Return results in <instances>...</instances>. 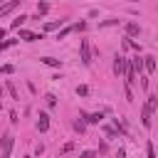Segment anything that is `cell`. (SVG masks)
Instances as JSON below:
<instances>
[{
  "mask_svg": "<svg viewBox=\"0 0 158 158\" xmlns=\"http://www.w3.org/2000/svg\"><path fill=\"white\" fill-rule=\"evenodd\" d=\"M126 62H128L126 57H116V59H114V74H116V77H121V74H123V69H126Z\"/></svg>",
  "mask_w": 158,
  "mask_h": 158,
  "instance_id": "5b68a950",
  "label": "cell"
},
{
  "mask_svg": "<svg viewBox=\"0 0 158 158\" xmlns=\"http://www.w3.org/2000/svg\"><path fill=\"white\" fill-rule=\"evenodd\" d=\"M143 69H146L148 74L156 69V57H153V54H146V57H143Z\"/></svg>",
  "mask_w": 158,
  "mask_h": 158,
  "instance_id": "9c48e42d",
  "label": "cell"
},
{
  "mask_svg": "<svg viewBox=\"0 0 158 158\" xmlns=\"http://www.w3.org/2000/svg\"><path fill=\"white\" fill-rule=\"evenodd\" d=\"M44 101H47V106H57V96H54V94H47Z\"/></svg>",
  "mask_w": 158,
  "mask_h": 158,
  "instance_id": "ac0fdd59",
  "label": "cell"
},
{
  "mask_svg": "<svg viewBox=\"0 0 158 158\" xmlns=\"http://www.w3.org/2000/svg\"><path fill=\"white\" fill-rule=\"evenodd\" d=\"M74 131L84 133V131H86V121H84V118H77V121H74Z\"/></svg>",
  "mask_w": 158,
  "mask_h": 158,
  "instance_id": "4fadbf2b",
  "label": "cell"
},
{
  "mask_svg": "<svg viewBox=\"0 0 158 158\" xmlns=\"http://www.w3.org/2000/svg\"><path fill=\"white\" fill-rule=\"evenodd\" d=\"M77 94H79V96H86V94H89V86H84V84L77 86Z\"/></svg>",
  "mask_w": 158,
  "mask_h": 158,
  "instance_id": "603a6c76",
  "label": "cell"
},
{
  "mask_svg": "<svg viewBox=\"0 0 158 158\" xmlns=\"http://www.w3.org/2000/svg\"><path fill=\"white\" fill-rule=\"evenodd\" d=\"M151 116H153V111H151L148 106H143V109H141V123H143L146 128H151Z\"/></svg>",
  "mask_w": 158,
  "mask_h": 158,
  "instance_id": "ba28073f",
  "label": "cell"
},
{
  "mask_svg": "<svg viewBox=\"0 0 158 158\" xmlns=\"http://www.w3.org/2000/svg\"><path fill=\"white\" fill-rule=\"evenodd\" d=\"M146 153H148V158H156V151H153V143L151 141L146 143Z\"/></svg>",
  "mask_w": 158,
  "mask_h": 158,
  "instance_id": "ffe728a7",
  "label": "cell"
},
{
  "mask_svg": "<svg viewBox=\"0 0 158 158\" xmlns=\"http://www.w3.org/2000/svg\"><path fill=\"white\" fill-rule=\"evenodd\" d=\"M146 106H148L151 111H156V109H158V99H156V96H148V101H146Z\"/></svg>",
  "mask_w": 158,
  "mask_h": 158,
  "instance_id": "9a60e30c",
  "label": "cell"
},
{
  "mask_svg": "<svg viewBox=\"0 0 158 158\" xmlns=\"http://www.w3.org/2000/svg\"><path fill=\"white\" fill-rule=\"evenodd\" d=\"M2 40H5V30H0V42H2Z\"/></svg>",
  "mask_w": 158,
  "mask_h": 158,
  "instance_id": "83f0119b",
  "label": "cell"
},
{
  "mask_svg": "<svg viewBox=\"0 0 158 158\" xmlns=\"http://www.w3.org/2000/svg\"><path fill=\"white\" fill-rule=\"evenodd\" d=\"M35 126H37V131H42V133H44V131L49 128V116H47V114H40V116H37V123H35Z\"/></svg>",
  "mask_w": 158,
  "mask_h": 158,
  "instance_id": "8992f818",
  "label": "cell"
},
{
  "mask_svg": "<svg viewBox=\"0 0 158 158\" xmlns=\"http://www.w3.org/2000/svg\"><path fill=\"white\" fill-rule=\"evenodd\" d=\"M79 158H96V151H81Z\"/></svg>",
  "mask_w": 158,
  "mask_h": 158,
  "instance_id": "44dd1931",
  "label": "cell"
},
{
  "mask_svg": "<svg viewBox=\"0 0 158 158\" xmlns=\"http://www.w3.org/2000/svg\"><path fill=\"white\" fill-rule=\"evenodd\" d=\"M72 30H74V27H64V30H62V32H59V35H57V40H64V37H67V35H69V32H72Z\"/></svg>",
  "mask_w": 158,
  "mask_h": 158,
  "instance_id": "7402d4cb",
  "label": "cell"
},
{
  "mask_svg": "<svg viewBox=\"0 0 158 158\" xmlns=\"http://www.w3.org/2000/svg\"><path fill=\"white\" fill-rule=\"evenodd\" d=\"M17 40H25V42H37V40H42V35H37V32H30V30H20Z\"/></svg>",
  "mask_w": 158,
  "mask_h": 158,
  "instance_id": "3957f363",
  "label": "cell"
},
{
  "mask_svg": "<svg viewBox=\"0 0 158 158\" xmlns=\"http://www.w3.org/2000/svg\"><path fill=\"white\" fill-rule=\"evenodd\" d=\"M0 99H2V96H0ZM0 106H2V104H0Z\"/></svg>",
  "mask_w": 158,
  "mask_h": 158,
  "instance_id": "f1b7e54d",
  "label": "cell"
},
{
  "mask_svg": "<svg viewBox=\"0 0 158 158\" xmlns=\"http://www.w3.org/2000/svg\"><path fill=\"white\" fill-rule=\"evenodd\" d=\"M22 22H27V15H20V17H15L10 27H12V30H20V25H22Z\"/></svg>",
  "mask_w": 158,
  "mask_h": 158,
  "instance_id": "7c38bea8",
  "label": "cell"
},
{
  "mask_svg": "<svg viewBox=\"0 0 158 158\" xmlns=\"http://www.w3.org/2000/svg\"><path fill=\"white\" fill-rule=\"evenodd\" d=\"M131 2H133V0H131Z\"/></svg>",
  "mask_w": 158,
  "mask_h": 158,
  "instance_id": "f546056e",
  "label": "cell"
},
{
  "mask_svg": "<svg viewBox=\"0 0 158 158\" xmlns=\"http://www.w3.org/2000/svg\"><path fill=\"white\" fill-rule=\"evenodd\" d=\"M123 156H126V151H123V148H118V151H116V158H123Z\"/></svg>",
  "mask_w": 158,
  "mask_h": 158,
  "instance_id": "4316f807",
  "label": "cell"
},
{
  "mask_svg": "<svg viewBox=\"0 0 158 158\" xmlns=\"http://www.w3.org/2000/svg\"><path fill=\"white\" fill-rule=\"evenodd\" d=\"M42 62H44L47 67H59V64H62V62H59V59H54V57H42Z\"/></svg>",
  "mask_w": 158,
  "mask_h": 158,
  "instance_id": "5bb4252c",
  "label": "cell"
},
{
  "mask_svg": "<svg viewBox=\"0 0 158 158\" xmlns=\"http://www.w3.org/2000/svg\"><path fill=\"white\" fill-rule=\"evenodd\" d=\"M126 35L128 37H138L141 35V25L138 22H126Z\"/></svg>",
  "mask_w": 158,
  "mask_h": 158,
  "instance_id": "52a82bcc",
  "label": "cell"
},
{
  "mask_svg": "<svg viewBox=\"0 0 158 158\" xmlns=\"http://www.w3.org/2000/svg\"><path fill=\"white\" fill-rule=\"evenodd\" d=\"M79 52H81V62L89 67V64L94 62V49H91V42H89V40H81V44H79Z\"/></svg>",
  "mask_w": 158,
  "mask_h": 158,
  "instance_id": "6da1fadb",
  "label": "cell"
},
{
  "mask_svg": "<svg viewBox=\"0 0 158 158\" xmlns=\"http://www.w3.org/2000/svg\"><path fill=\"white\" fill-rule=\"evenodd\" d=\"M111 25H118V20H116V17H111V20H104V22H99V27H111Z\"/></svg>",
  "mask_w": 158,
  "mask_h": 158,
  "instance_id": "e0dca14e",
  "label": "cell"
},
{
  "mask_svg": "<svg viewBox=\"0 0 158 158\" xmlns=\"http://www.w3.org/2000/svg\"><path fill=\"white\" fill-rule=\"evenodd\" d=\"M7 91H10V96H12V99H17V89H15V84H12V81H7Z\"/></svg>",
  "mask_w": 158,
  "mask_h": 158,
  "instance_id": "d6986e66",
  "label": "cell"
},
{
  "mask_svg": "<svg viewBox=\"0 0 158 158\" xmlns=\"http://www.w3.org/2000/svg\"><path fill=\"white\" fill-rule=\"evenodd\" d=\"M10 121H12V123H17V121H20V118H17V111H10Z\"/></svg>",
  "mask_w": 158,
  "mask_h": 158,
  "instance_id": "484cf974",
  "label": "cell"
},
{
  "mask_svg": "<svg viewBox=\"0 0 158 158\" xmlns=\"http://www.w3.org/2000/svg\"><path fill=\"white\" fill-rule=\"evenodd\" d=\"M69 151H74V143H64L62 146V153H69Z\"/></svg>",
  "mask_w": 158,
  "mask_h": 158,
  "instance_id": "d4e9b609",
  "label": "cell"
},
{
  "mask_svg": "<svg viewBox=\"0 0 158 158\" xmlns=\"http://www.w3.org/2000/svg\"><path fill=\"white\" fill-rule=\"evenodd\" d=\"M47 10H49V2H44V0H42V2L37 5V15H44Z\"/></svg>",
  "mask_w": 158,
  "mask_h": 158,
  "instance_id": "2e32d148",
  "label": "cell"
},
{
  "mask_svg": "<svg viewBox=\"0 0 158 158\" xmlns=\"http://www.w3.org/2000/svg\"><path fill=\"white\" fill-rule=\"evenodd\" d=\"M64 20H52V22H44V32H52V30H59Z\"/></svg>",
  "mask_w": 158,
  "mask_h": 158,
  "instance_id": "8fae6325",
  "label": "cell"
},
{
  "mask_svg": "<svg viewBox=\"0 0 158 158\" xmlns=\"http://www.w3.org/2000/svg\"><path fill=\"white\" fill-rule=\"evenodd\" d=\"M12 69H15L12 64H5V67H0V72H2V74H12Z\"/></svg>",
  "mask_w": 158,
  "mask_h": 158,
  "instance_id": "cb8c5ba5",
  "label": "cell"
},
{
  "mask_svg": "<svg viewBox=\"0 0 158 158\" xmlns=\"http://www.w3.org/2000/svg\"><path fill=\"white\" fill-rule=\"evenodd\" d=\"M12 143H15V138H12V136H10V133H7V136H2V138H0V146H2V156H5V158H7V156H10V151H12Z\"/></svg>",
  "mask_w": 158,
  "mask_h": 158,
  "instance_id": "7a4b0ae2",
  "label": "cell"
},
{
  "mask_svg": "<svg viewBox=\"0 0 158 158\" xmlns=\"http://www.w3.org/2000/svg\"><path fill=\"white\" fill-rule=\"evenodd\" d=\"M17 5H20V0H7V2H2V5H0V17L10 15V12H12Z\"/></svg>",
  "mask_w": 158,
  "mask_h": 158,
  "instance_id": "277c9868",
  "label": "cell"
},
{
  "mask_svg": "<svg viewBox=\"0 0 158 158\" xmlns=\"http://www.w3.org/2000/svg\"><path fill=\"white\" fill-rule=\"evenodd\" d=\"M84 116V121H89V123H101V118H104V114L99 111V114H81Z\"/></svg>",
  "mask_w": 158,
  "mask_h": 158,
  "instance_id": "30bf717a",
  "label": "cell"
}]
</instances>
